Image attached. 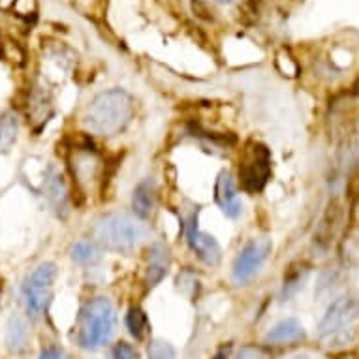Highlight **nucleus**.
Wrapping results in <instances>:
<instances>
[{
  "label": "nucleus",
  "mask_w": 359,
  "mask_h": 359,
  "mask_svg": "<svg viewBox=\"0 0 359 359\" xmlns=\"http://www.w3.org/2000/svg\"><path fill=\"white\" fill-rule=\"evenodd\" d=\"M136 115V102L123 88H109L95 96L85 109L83 123L98 136L111 137L126 130Z\"/></svg>",
  "instance_id": "obj_1"
},
{
  "label": "nucleus",
  "mask_w": 359,
  "mask_h": 359,
  "mask_svg": "<svg viewBox=\"0 0 359 359\" xmlns=\"http://www.w3.org/2000/svg\"><path fill=\"white\" fill-rule=\"evenodd\" d=\"M149 236L147 226L126 212L104 215L93 224V237L98 245L111 252L126 254L136 250Z\"/></svg>",
  "instance_id": "obj_2"
},
{
  "label": "nucleus",
  "mask_w": 359,
  "mask_h": 359,
  "mask_svg": "<svg viewBox=\"0 0 359 359\" xmlns=\"http://www.w3.org/2000/svg\"><path fill=\"white\" fill-rule=\"evenodd\" d=\"M359 322V299L353 295L337 297L320 320L318 335L327 346H344L355 339V324Z\"/></svg>",
  "instance_id": "obj_3"
},
{
  "label": "nucleus",
  "mask_w": 359,
  "mask_h": 359,
  "mask_svg": "<svg viewBox=\"0 0 359 359\" xmlns=\"http://www.w3.org/2000/svg\"><path fill=\"white\" fill-rule=\"evenodd\" d=\"M115 331V306L107 297H95L83 306L77 341L87 350L104 346Z\"/></svg>",
  "instance_id": "obj_4"
},
{
  "label": "nucleus",
  "mask_w": 359,
  "mask_h": 359,
  "mask_svg": "<svg viewBox=\"0 0 359 359\" xmlns=\"http://www.w3.org/2000/svg\"><path fill=\"white\" fill-rule=\"evenodd\" d=\"M239 187L248 194H259L271 179V153L264 143L248 142L237 170Z\"/></svg>",
  "instance_id": "obj_5"
},
{
  "label": "nucleus",
  "mask_w": 359,
  "mask_h": 359,
  "mask_svg": "<svg viewBox=\"0 0 359 359\" xmlns=\"http://www.w3.org/2000/svg\"><path fill=\"white\" fill-rule=\"evenodd\" d=\"M55 278H57V265L53 262H41L23 283V301L29 318L40 320L43 312L48 311L51 301V290H53Z\"/></svg>",
  "instance_id": "obj_6"
},
{
  "label": "nucleus",
  "mask_w": 359,
  "mask_h": 359,
  "mask_svg": "<svg viewBox=\"0 0 359 359\" xmlns=\"http://www.w3.org/2000/svg\"><path fill=\"white\" fill-rule=\"evenodd\" d=\"M273 243L269 239H252L237 254L231 267V280L236 286H245L262 269L267 256L271 254Z\"/></svg>",
  "instance_id": "obj_7"
},
{
  "label": "nucleus",
  "mask_w": 359,
  "mask_h": 359,
  "mask_svg": "<svg viewBox=\"0 0 359 359\" xmlns=\"http://www.w3.org/2000/svg\"><path fill=\"white\" fill-rule=\"evenodd\" d=\"M187 243H189L190 250L194 252L196 258L200 259L203 265L217 267L220 264L222 248H220L215 237L198 228V215H194L190 218V222L187 224Z\"/></svg>",
  "instance_id": "obj_8"
},
{
  "label": "nucleus",
  "mask_w": 359,
  "mask_h": 359,
  "mask_svg": "<svg viewBox=\"0 0 359 359\" xmlns=\"http://www.w3.org/2000/svg\"><path fill=\"white\" fill-rule=\"evenodd\" d=\"M215 201L228 218H237L243 211L241 198L237 194V184L230 171H220L215 183Z\"/></svg>",
  "instance_id": "obj_9"
},
{
  "label": "nucleus",
  "mask_w": 359,
  "mask_h": 359,
  "mask_svg": "<svg viewBox=\"0 0 359 359\" xmlns=\"http://www.w3.org/2000/svg\"><path fill=\"white\" fill-rule=\"evenodd\" d=\"M341 217H342V205L339 200H331L325 207V212L322 215V220L316 226L314 231V247L320 250H327L333 245L341 226Z\"/></svg>",
  "instance_id": "obj_10"
},
{
  "label": "nucleus",
  "mask_w": 359,
  "mask_h": 359,
  "mask_svg": "<svg viewBox=\"0 0 359 359\" xmlns=\"http://www.w3.org/2000/svg\"><path fill=\"white\" fill-rule=\"evenodd\" d=\"M43 196L51 211L60 218H66L68 215V190L60 171L57 168H49L43 181Z\"/></svg>",
  "instance_id": "obj_11"
},
{
  "label": "nucleus",
  "mask_w": 359,
  "mask_h": 359,
  "mask_svg": "<svg viewBox=\"0 0 359 359\" xmlns=\"http://www.w3.org/2000/svg\"><path fill=\"white\" fill-rule=\"evenodd\" d=\"M171 264V250L164 243H153L149 248L147 269H145V283L153 288L164 280Z\"/></svg>",
  "instance_id": "obj_12"
},
{
  "label": "nucleus",
  "mask_w": 359,
  "mask_h": 359,
  "mask_svg": "<svg viewBox=\"0 0 359 359\" xmlns=\"http://www.w3.org/2000/svg\"><path fill=\"white\" fill-rule=\"evenodd\" d=\"M156 198H158V189L154 179H143L142 183L137 184L132 194V209L136 212L140 220H145L153 215L154 207H156Z\"/></svg>",
  "instance_id": "obj_13"
},
{
  "label": "nucleus",
  "mask_w": 359,
  "mask_h": 359,
  "mask_svg": "<svg viewBox=\"0 0 359 359\" xmlns=\"http://www.w3.org/2000/svg\"><path fill=\"white\" fill-rule=\"evenodd\" d=\"M311 277V264L306 262H294L288 265V269L284 271L283 290H280V301H290L294 295H297L299 290L306 284Z\"/></svg>",
  "instance_id": "obj_14"
},
{
  "label": "nucleus",
  "mask_w": 359,
  "mask_h": 359,
  "mask_svg": "<svg viewBox=\"0 0 359 359\" xmlns=\"http://www.w3.org/2000/svg\"><path fill=\"white\" fill-rule=\"evenodd\" d=\"M305 339V330L299 320L286 318L273 325L271 330L265 333V344H294Z\"/></svg>",
  "instance_id": "obj_15"
},
{
  "label": "nucleus",
  "mask_w": 359,
  "mask_h": 359,
  "mask_svg": "<svg viewBox=\"0 0 359 359\" xmlns=\"http://www.w3.org/2000/svg\"><path fill=\"white\" fill-rule=\"evenodd\" d=\"M19 123L18 117L12 111H6L0 115V153H8L18 142Z\"/></svg>",
  "instance_id": "obj_16"
},
{
  "label": "nucleus",
  "mask_w": 359,
  "mask_h": 359,
  "mask_svg": "<svg viewBox=\"0 0 359 359\" xmlns=\"http://www.w3.org/2000/svg\"><path fill=\"white\" fill-rule=\"evenodd\" d=\"M124 322H126V327H128L130 335L134 337L136 341H143V339L147 337L149 330H151L147 314H145V311H143L142 306H130Z\"/></svg>",
  "instance_id": "obj_17"
},
{
  "label": "nucleus",
  "mask_w": 359,
  "mask_h": 359,
  "mask_svg": "<svg viewBox=\"0 0 359 359\" xmlns=\"http://www.w3.org/2000/svg\"><path fill=\"white\" fill-rule=\"evenodd\" d=\"M70 258L79 265H95L100 262L102 252L95 241H77L72 245Z\"/></svg>",
  "instance_id": "obj_18"
},
{
  "label": "nucleus",
  "mask_w": 359,
  "mask_h": 359,
  "mask_svg": "<svg viewBox=\"0 0 359 359\" xmlns=\"http://www.w3.org/2000/svg\"><path fill=\"white\" fill-rule=\"evenodd\" d=\"M27 339H29V330L27 325L19 316H12L8 320L6 325V344L12 352H19L23 350L25 344H27Z\"/></svg>",
  "instance_id": "obj_19"
},
{
  "label": "nucleus",
  "mask_w": 359,
  "mask_h": 359,
  "mask_svg": "<svg viewBox=\"0 0 359 359\" xmlns=\"http://www.w3.org/2000/svg\"><path fill=\"white\" fill-rule=\"evenodd\" d=\"M149 359H175V348L165 341H153L147 346Z\"/></svg>",
  "instance_id": "obj_20"
},
{
  "label": "nucleus",
  "mask_w": 359,
  "mask_h": 359,
  "mask_svg": "<svg viewBox=\"0 0 359 359\" xmlns=\"http://www.w3.org/2000/svg\"><path fill=\"white\" fill-rule=\"evenodd\" d=\"M136 358H137L136 348L124 341L117 342V344L111 348V353H109V359H136Z\"/></svg>",
  "instance_id": "obj_21"
},
{
  "label": "nucleus",
  "mask_w": 359,
  "mask_h": 359,
  "mask_svg": "<svg viewBox=\"0 0 359 359\" xmlns=\"http://www.w3.org/2000/svg\"><path fill=\"white\" fill-rule=\"evenodd\" d=\"M40 359H66V355L59 348H46V350H41Z\"/></svg>",
  "instance_id": "obj_22"
},
{
  "label": "nucleus",
  "mask_w": 359,
  "mask_h": 359,
  "mask_svg": "<svg viewBox=\"0 0 359 359\" xmlns=\"http://www.w3.org/2000/svg\"><path fill=\"white\" fill-rule=\"evenodd\" d=\"M231 342H226V344H222V346L218 348L217 353H215V358L212 359H228L230 358V353H231Z\"/></svg>",
  "instance_id": "obj_23"
},
{
  "label": "nucleus",
  "mask_w": 359,
  "mask_h": 359,
  "mask_svg": "<svg viewBox=\"0 0 359 359\" xmlns=\"http://www.w3.org/2000/svg\"><path fill=\"white\" fill-rule=\"evenodd\" d=\"M239 359H258V355H256V350H252V348H247L245 352L239 355Z\"/></svg>",
  "instance_id": "obj_24"
},
{
  "label": "nucleus",
  "mask_w": 359,
  "mask_h": 359,
  "mask_svg": "<svg viewBox=\"0 0 359 359\" xmlns=\"http://www.w3.org/2000/svg\"><path fill=\"white\" fill-rule=\"evenodd\" d=\"M218 2H220V4H231L233 0H218Z\"/></svg>",
  "instance_id": "obj_25"
},
{
  "label": "nucleus",
  "mask_w": 359,
  "mask_h": 359,
  "mask_svg": "<svg viewBox=\"0 0 359 359\" xmlns=\"http://www.w3.org/2000/svg\"><path fill=\"white\" fill-rule=\"evenodd\" d=\"M0 301H2V280H0Z\"/></svg>",
  "instance_id": "obj_26"
}]
</instances>
